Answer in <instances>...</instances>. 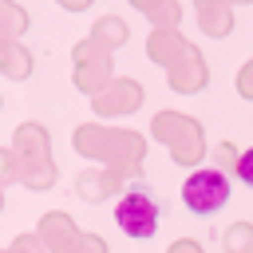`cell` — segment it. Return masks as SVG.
Masks as SVG:
<instances>
[{"label": "cell", "instance_id": "obj_21", "mask_svg": "<svg viewBox=\"0 0 253 253\" xmlns=\"http://www.w3.org/2000/svg\"><path fill=\"white\" fill-rule=\"evenodd\" d=\"M233 174H237V178H241V182L253 190V146H245V150L237 154V166H233Z\"/></svg>", "mask_w": 253, "mask_h": 253}, {"label": "cell", "instance_id": "obj_22", "mask_svg": "<svg viewBox=\"0 0 253 253\" xmlns=\"http://www.w3.org/2000/svg\"><path fill=\"white\" fill-rule=\"evenodd\" d=\"M75 253H111V245H107V237H99V233H83L79 245H75Z\"/></svg>", "mask_w": 253, "mask_h": 253}, {"label": "cell", "instance_id": "obj_27", "mask_svg": "<svg viewBox=\"0 0 253 253\" xmlns=\"http://www.w3.org/2000/svg\"><path fill=\"white\" fill-rule=\"evenodd\" d=\"M0 210H4V190H0Z\"/></svg>", "mask_w": 253, "mask_h": 253}, {"label": "cell", "instance_id": "obj_26", "mask_svg": "<svg viewBox=\"0 0 253 253\" xmlns=\"http://www.w3.org/2000/svg\"><path fill=\"white\" fill-rule=\"evenodd\" d=\"M229 4H253V0H229Z\"/></svg>", "mask_w": 253, "mask_h": 253}, {"label": "cell", "instance_id": "obj_24", "mask_svg": "<svg viewBox=\"0 0 253 253\" xmlns=\"http://www.w3.org/2000/svg\"><path fill=\"white\" fill-rule=\"evenodd\" d=\"M166 253H206V249H202V241H194V237H178V241H170Z\"/></svg>", "mask_w": 253, "mask_h": 253}, {"label": "cell", "instance_id": "obj_11", "mask_svg": "<svg viewBox=\"0 0 253 253\" xmlns=\"http://www.w3.org/2000/svg\"><path fill=\"white\" fill-rule=\"evenodd\" d=\"M186 47H190V40H186L178 28H162V24H154V28L146 32V59H150V63L170 67Z\"/></svg>", "mask_w": 253, "mask_h": 253}, {"label": "cell", "instance_id": "obj_30", "mask_svg": "<svg viewBox=\"0 0 253 253\" xmlns=\"http://www.w3.org/2000/svg\"><path fill=\"white\" fill-rule=\"evenodd\" d=\"M0 111H4V95H0Z\"/></svg>", "mask_w": 253, "mask_h": 253}, {"label": "cell", "instance_id": "obj_17", "mask_svg": "<svg viewBox=\"0 0 253 253\" xmlns=\"http://www.w3.org/2000/svg\"><path fill=\"white\" fill-rule=\"evenodd\" d=\"M221 249L225 253H253V221H229L221 229Z\"/></svg>", "mask_w": 253, "mask_h": 253}, {"label": "cell", "instance_id": "obj_20", "mask_svg": "<svg viewBox=\"0 0 253 253\" xmlns=\"http://www.w3.org/2000/svg\"><path fill=\"white\" fill-rule=\"evenodd\" d=\"M237 95L253 103V55H249V59L237 67Z\"/></svg>", "mask_w": 253, "mask_h": 253}, {"label": "cell", "instance_id": "obj_1", "mask_svg": "<svg viewBox=\"0 0 253 253\" xmlns=\"http://www.w3.org/2000/svg\"><path fill=\"white\" fill-rule=\"evenodd\" d=\"M71 146H75L83 158L119 170L123 178H138V174H142L146 138H142L138 130H130V126H107V123H95V119H91V123L75 126Z\"/></svg>", "mask_w": 253, "mask_h": 253}, {"label": "cell", "instance_id": "obj_2", "mask_svg": "<svg viewBox=\"0 0 253 253\" xmlns=\"http://www.w3.org/2000/svg\"><path fill=\"white\" fill-rule=\"evenodd\" d=\"M8 146H12V154H16V182H20L24 190L43 194V190H51V186L59 182V166H55V158H51V134H47L43 123H36V119L20 123Z\"/></svg>", "mask_w": 253, "mask_h": 253}, {"label": "cell", "instance_id": "obj_13", "mask_svg": "<svg viewBox=\"0 0 253 253\" xmlns=\"http://www.w3.org/2000/svg\"><path fill=\"white\" fill-rule=\"evenodd\" d=\"M194 16H198V28L213 40H225L233 32V4L229 0H210V4H194Z\"/></svg>", "mask_w": 253, "mask_h": 253}, {"label": "cell", "instance_id": "obj_8", "mask_svg": "<svg viewBox=\"0 0 253 253\" xmlns=\"http://www.w3.org/2000/svg\"><path fill=\"white\" fill-rule=\"evenodd\" d=\"M166 83H170V91H178V95H198V91H206V83H210V63H206V55H202L198 43H190V47L166 67Z\"/></svg>", "mask_w": 253, "mask_h": 253}, {"label": "cell", "instance_id": "obj_16", "mask_svg": "<svg viewBox=\"0 0 253 253\" xmlns=\"http://www.w3.org/2000/svg\"><path fill=\"white\" fill-rule=\"evenodd\" d=\"M28 32V8L20 0H0V40H20Z\"/></svg>", "mask_w": 253, "mask_h": 253}, {"label": "cell", "instance_id": "obj_3", "mask_svg": "<svg viewBox=\"0 0 253 253\" xmlns=\"http://www.w3.org/2000/svg\"><path fill=\"white\" fill-rule=\"evenodd\" d=\"M150 134H154V142H162V146L170 150V158H174L178 166H186V170H194V166L206 158V130H202V123H198L194 115H186V111H174V107L158 111V115L150 119Z\"/></svg>", "mask_w": 253, "mask_h": 253}, {"label": "cell", "instance_id": "obj_25", "mask_svg": "<svg viewBox=\"0 0 253 253\" xmlns=\"http://www.w3.org/2000/svg\"><path fill=\"white\" fill-rule=\"evenodd\" d=\"M55 4H59V8H67V12H87L95 0H55Z\"/></svg>", "mask_w": 253, "mask_h": 253}, {"label": "cell", "instance_id": "obj_14", "mask_svg": "<svg viewBox=\"0 0 253 253\" xmlns=\"http://www.w3.org/2000/svg\"><path fill=\"white\" fill-rule=\"evenodd\" d=\"M91 40L115 55L119 47H126V40H130V28H126V20H123V16L107 12V16H99V20L91 24Z\"/></svg>", "mask_w": 253, "mask_h": 253}, {"label": "cell", "instance_id": "obj_19", "mask_svg": "<svg viewBox=\"0 0 253 253\" xmlns=\"http://www.w3.org/2000/svg\"><path fill=\"white\" fill-rule=\"evenodd\" d=\"M8 249H12V253H47V249H43V241H40L36 233H16Z\"/></svg>", "mask_w": 253, "mask_h": 253}, {"label": "cell", "instance_id": "obj_15", "mask_svg": "<svg viewBox=\"0 0 253 253\" xmlns=\"http://www.w3.org/2000/svg\"><path fill=\"white\" fill-rule=\"evenodd\" d=\"M134 12H142L146 20H150V28L154 24H162V28H178L182 24V4L178 0H126Z\"/></svg>", "mask_w": 253, "mask_h": 253}, {"label": "cell", "instance_id": "obj_9", "mask_svg": "<svg viewBox=\"0 0 253 253\" xmlns=\"http://www.w3.org/2000/svg\"><path fill=\"white\" fill-rule=\"evenodd\" d=\"M36 237L43 241L47 253H75L83 229H79V221H75L67 210H47V213L40 217V225H36Z\"/></svg>", "mask_w": 253, "mask_h": 253}, {"label": "cell", "instance_id": "obj_7", "mask_svg": "<svg viewBox=\"0 0 253 253\" xmlns=\"http://www.w3.org/2000/svg\"><path fill=\"white\" fill-rule=\"evenodd\" d=\"M142 83L130 79V75H115L111 83H103L95 95H91V107L99 119H123V115H134L142 107Z\"/></svg>", "mask_w": 253, "mask_h": 253}, {"label": "cell", "instance_id": "obj_6", "mask_svg": "<svg viewBox=\"0 0 253 253\" xmlns=\"http://www.w3.org/2000/svg\"><path fill=\"white\" fill-rule=\"evenodd\" d=\"M71 83L83 91V95H95L103 83L115 79V55L107 47H99L91 36H83L75 47H71Z\"/></svg>", "mask_w": 253, "mask_h": 253}, {"label": "cell", "instance_id": "obj_29", "mask_svg": "<svg viewBox=\"0 0 253 253\" xmlns=\"http://www.w3.org/2000/svg\"><path fill=\"white\" fill-rule=\"evenodd\" d=\"M0 253H12V249H8V245H4V249H0Z\"/></svg>", "mask_w": 253, "mask_h": 253}, {"label": "cell", "instance_id": "obj_23", "mask_svg": "<svg viewBox=\"0 0 253 253\" xmlns=\"http://www.w3.org/2000/svg\"><path fill=\"white\" fill-rule=\"evenodd\" d=\"M0 178H4V186L16 182V154H12V146H0Z\"/></svg>", "mask_w": 253, "mask_h": 253}, {"label": "cell", "instance_id": "obj_10", "mask_svg": "<svg viewBox=\"0 0 253 253\" xmlns=\"http://www.w3.org/2000/svg\"><path fill=\"white\" fill-rule=\"evenodd\" d=\"M123 186H126V178H123L119 170H111V166H99V162H91L87 170L75 174V194H79L83 202H91V206L119 198Z\"/></svg>", "mask_w": 253, "mask_h": 253}, {"label": "cell", "instance_id": "obj_4", "mask_svg": "<svg viewBox=\"0 0 253 253\" xmlns=\"http://www.w3.org/2000/svg\"><path fill=\"white\" fill-rule=\"evenodd\" d=\"M115 225L134 237V241H146L158 233V202L146 186H134V190H123L115 198Z\"/></svg>", "mask_w": 253, "mask_h": 253}, {"label": "cell", "instance_id": "obj_18", "mask_svg": "<svg viewBox=\"0 0 253 253\" xmlns=\"http://www.w3.org/2000/svg\"><path fill=\"white\" fill-rule=\"evenodd\" d=\"M206 154L213 158V166H217L221 174H233V166H237V154H241V150H237L229 138H221V142H217L213 150H206Z\"/></svg>", "mask_w": 253, "mask_h": 253}, {"label": "cell", "instance_id": "obj_12", "mask_svg": "<svg viewBox=\"0 0 253 253\" xmlns=\"http://www.w3.org/2000/svg\"><path fill=\"white\" fill-rule=\"evenodd\" d=\"M32 71H36V55L24 47V40H0V75L24 83L32 79Z\"/></svg>", "mask_w": 253, "mask_h": 253}, {"label": "cell", "instance_id": "obj_28", "mask_svg": "<svg viewBox=\"0 0 253 253\" xmlns=\"http://www.w3.org/2000/svg\"><path fill=\"white\" fill-rule=\"evenodd\" d=\"M194 4H210V0H194Z\"/></svg>", "mask_w": 253, "mask_h": 253}, {"label": "cell", "instance_id": "obj_5", "mask_svg": "<svg viewBox=\"0 0 253 253\" xmlns=\"http://www.w3.org/2000/svg\"><path fill=\"white\" fill-rule=\"evenodd\" d=\"M229 194H233L229 174H221L217 166H194L182 182V202L194 213H217L229 202Z\"/></svg>", "mask_w": 253, "mask_h": 253}]
</instances>
